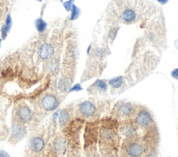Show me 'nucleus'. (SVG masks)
I'll list each match as a JSON object with an SVG mask.
<instances>
[{
	"label": "nucleus",
	"mask_w": 178,
	"mask_h": 157,
	"mask_svg": "<svg viewBox=\"0 0 178 157\" xmlns=\"http://www.w3.org/2000/svg\"><path fill=\"white\" fill-rule=\"evenodd\" d=\"M1 40H0V46H1Z\"/></svg>",
	"instance_id": "23"
},
{
	"label": "nucleus",
	"mask_w": 178,
	"mask_h": 157,
	"mask_svg": "<svg viewBox=\"0 0 178 157\" xmlns=\"http://www.w3.org/2000/svg\"><path fill=\"white\" fill-rule=\"evenodd\" d=\"M123 83V78L120 77H116L114 78H113V79L110 80V81H109V84H110V85H111L113 86V87L114 88H119L120 86H122V84Z\"/></svg>",
	"instance_id": "12"
},
{
	"label": "nucleus",
	"mask_w": 178,
	"mask_h": 157,
	"mask_svg": "<svg viewBox=\"0 0 178 157\" xmlns=\"http://www.w3.org/2000/svg\"><path fill=\"white\" fill-rule=\"evenodd\" d=\"M171 75L174 78H175V79H178V69H175L174 71H172Z\"/></svg>",
	"instance_id": "21"
},
{
	"label": "nucleus",
	"mask_w": 178,
	"mask_h": 157,
	"mask_svg": "<svg viewBox=\"0 0 178 157\" xmlns=\"http://www.w3.org/2000/svg\"><path fill=\"white\" fill-rule=\"evenodd\" d=\"M121 18L123 21L127 22V23L131 22L134 21L136 19V13L132 9H126L123 11L122 15H121Z\"/></svg>",
	"instance_id": "8"
},
{
	"label": "nucleus",
	"mask_w": 178,
	"mask_h": 157,
	"mask_svg": "<svg viewBox=\"0 0 178 157\" xmlns=\"http://www.w3.org/2000/svg\"><path fill=\"white\" fill-rule=\"evenodd\" d=\"M25 134V130L21 125L16 124L13 126V136H14V137H22Z\"/></svg>",
	"instance_id": "11"
},
{
	"label": "nucleus",
	"mask_w": 178,
	"mask_h": 157,
	"mask_svg": "<svg viewBox=\"0 0 178 157\" xmlns=\"http://www.w3.org/2000/svg\"><path fill=\"white\" fill-rule=\"evenodd\" d=\"M72 1H67V2H66L64 4V7L66 8V9L67 10V11H70V9H71V5Z\"/></svg>",
	"instance_id": "19"
},
{
	"label": "nucleus",
	"mask_w": 178,
	"mask_h": 157,
	"mask_svg": "<svg viewBox=\"0 0 178 157\" xmlns=\"http://www.w3.org/2000/svg\"><path fill=\"white\" fill-rule=\"evenodd\" d=\"M47 23L42 19H38L36 22V27L37 30L40 33L44 31V30L47 28Z\"/></svg>",
	"instance_id": "13"
},
{
	"label": "nucleus",
	"mask_w": 178,
	"mask_h": 157,
	"mask_svg": "<svg viewBox=\"0 0 178 157\" xmlns=\"http://www.w3.org/2000/svg\"><path fill=\"white\" fill-rule=\"evenodd\" d=\"M82 89V88L80 87V85L79 84H76L75 86H74L73 87H72L71 89H70V91H80V90Z\"/></svg>",
	"instance_id": "20"
},
{
	"label": "nucleus",
	"mask_w": 178,
	"mask_h": 157,
	"mask_svg": "<svg viewBox=\"0 0 178 157\" xmlns=\"http://www.w3.org/2000/svg\"><path fill=\"white\" fill-rule=\"evenodd\" d=\"M69 120V115H68V112H66L65 110H63L61 112L60 114V117H59V121L60 124L61 125H63L66 123Z\"/></svg>",
	"instance_id": "14"
},
{
	"label": "nucleus",
	"mask_w": 178,
	"mask_h": 157,
	"mask_svg": "<svg viewBox=\"0 0 178 157\" xmlns=\"http://www.w3.org/2000/svg\"><path fill=\"white\" fill-rule=\"evenodd\" d=\"M136 123L141 127H147L153 122V118L151 114L147 111L143 110L139 112L135 118Z\"/></svg>",
	"instance_id": "2"
},
{
	"label": "nucleus",
	"mask_w": 178,
	"mask_h": 157,
	"mask_svg": "<svg viewBox=\"0 0 178 157\" xmlns=\"http://www.w3.org/2000/svg\"><path fill=\"white\" fill-rule=\"evenodd\" d=\"M125 151L129 156L141 157L144 152V147L141 143L131 140L125 146Z\"/></svg>",
	"instance_id": "1"
},
{
	"label": "nucleus",
	"mask_w": 178,
	"mask_h": 157,
	"mask_svg": "<svg viewBox=\"0 0 178 157\" xmlns=\"http://www.w3.org/2000/svg\"><path fill=\"white\" fill-rule=\"evenodd\" d=\"M121 132L127 136H133L135 134V127L132 124L127 123L121 127Z\"/></svg>",
	"instance_id": "10"
},
{
	"label": "nucleus",
	"mask_w": 178,
	"mask_h": 157,
	"mask_svg": "<svg viewBox=\"0 0 178 157\" xmlns=\"http://www.w3.org/2000/svg\"><path fill=\"white\" fill-rule=\"evenodd\" d=\"M18 116L19 119L23 122H28L31 120L32 116V112L31 109L27 107L23 106L19 108V109L18 111Z\"/></svg>",
	"instance_id": "6"
},
{
	"label": "nucleus",
	"mask_w": 178,
	"mask_h": 157,
	"mask_svg": "<svg viewBox=\"0 0 178 157\" xmlns=\"http://www.w3.org/2000/svg\"><path fill=\"white\" fill-rule=\"evenodd\" d=\"M6 27H7V29L8 30V31L9 32L10 30L11 29V26H12V19L10 15H7V19H6Z\"/></svg>",
	"instance_id": "16"
},
{
	"label": "nucleus",
	"mask_w": 178,
	"mask_h": 157,
	"mask_svg": "<svg viewBox=\"0 0 178 157\" xmlns=\"http://www.w3.org/2000/svg\"><path fill=\"white\" fill-rule=\"evenodd\" d=\"M58 101L55 96L52 95H47L42 98V105L47 111H53L58 107Z\"/></svg>",
	"instance_id": "3"
},
{
	"label": "nucleus",
	"mask_w": 178,
	"mask_h": 157,
	"mask_svg": "<svg viewBox=\"0 0 178 157\" xmlns=\"http://www.w3.org/2000/svg\"><path fill=\"white\" fill-rule=\"evenodd\" d=\"M80 112L82 116L85 117H90L93 116L96 112V107L92 102L85 101L81 104L80 107Z\"/></svg>",
	"instance_id": "4"
},
{
	"label": "nucleus",
	"mask_w": 178,
	"mask_h": 157,
	"mask_svg": "<svg viewBox=\"0 0 178 157\" xmlns=\"http://www.w3.org/2000/svg\"><path fill=\"white\" fill-rule=\"evenodd\" d=\"M1 36H2L3 40H5L6 37H7V36L8 32H9V31H8V30H7V27H6L5 25L3 26V27H1Z\"/></svg>",
	"instance_id": "18"
},
{
	"label": "nucleus",
	"mask_w": 178,
	"mask_h": 157,
	"mask_svg": "<svg viewBox=\"0 0 178 157\" xmlns=\"http://www.w3.org/2000/svg\"><path fill=\"white\" fill-rule=\"evenodd\" d=\"M0 157H10V156L7 152H4V151H1L0 152Z\"/></svg>",
	"instance_id": "22"
},
{
	"label": "nucleus",
	"mask_w": 178,
	"mask_h": 157,
	"mask_svg": "<svg viewBox=\"0 0 178 157\" xmlns=\"http://www.w3.org/2000/svg\"><path fill=\"white\" fill-rule=\"evenodd\" d=\"M132 110V107L129 103L122 104L118 109V112L120 116H126L131 114Z\"/></svg>",
	"instance_id": "9"
},
{
	"label": "nucleus",
	"mask_w": 178,
	"mask_h": 157,
	"mask_svg": "<svg viewBox=\"0 0 178 157\" xmlns=\"http://www.w3.org/2000/svg\"><path fill=\"white\" fill-rule=\"evenodd\" d=\"M96 84L97 86H98L99 89H100L101 90H103V91H106L107 84L104 82L102 81V80H98V81L96 82Z\"/></svg>",
	"instance_id": "17"
},
{
	"label": "nucleus",
	"mask_w": 178,
	"mask_h": 157,
	"mask_svg": "<svg viewBox=\"0 0 178 157\" xmlns=\"http://www.w3.org/2000/svg\"><path fill=\"white\" fill-rule=\"evenodd\" d=\"M30 149L35 152H39L44 148V141L42 138L34 137L30 140Z\"/></svg>",
	"instance_id": "7"
},
{
	"label": "nucleus",
	"mask_w": 178,
	"mask_h": 157,
	"mask_svg": "<svg viewBox=\"0 0 178 157\" xmlns=\"http://www.w3.org/2000/svg\"><path fill=\"white\" fill-rule=\"evenodd\" d=\"M79 14H80V9H78L76 6L73 5L72 8V15H71V19L74 20L76 19L78 17Z\"/></svg>",
	"instance_id": "15"
},
{
	"label": "nucleus",
	"mask_w": 178,
	"mask_h": 157,
	"mask_svg": "<svg viewBox=\"0 0 178 157\" xmlns=\"http://www.w3.org/2000/svg\"><path fill=\"white\" fill-rule=\"evenodd\" d=\"M54 53V49L51 44H44L40 47L38 55L42 59H48L52 57Z\"/></svg>",
	"instance_id": "5"
}]
</instances>
